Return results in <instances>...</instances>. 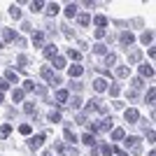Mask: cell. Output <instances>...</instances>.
<instances>
[{
	"label": "cell",
	"mask_w": 156,
	"mask_h": 156,
	"mask_svg": "<svg viewBox=\"0 0 156 156\" xmlns=\"http://www.w3.org/2000/svg\"><path fill=\"white\" fill-rule=\"evenodd\" d=\"M54 151H58L61 156H79V151L72 147V144H63V142H56L54 144Z\"/></svg>",
	"instance_id": "obj_1"
},
{
	"label": "cell",
	"mask_w": 156,
	"mask_h": 156,
	"mask_svg": "<svg viewBox=\"0 0 156 156\" xmlns=\"http://www.w3.org/2000/svg\"><path fill=\"white\" fill-rule=\"evenodd\" d=\"M40 75H42V77H44L49 84H61V77H58V75H54V70L49 68V65H44V68L40 70Z\"/></svg>",
	"instance_id": "obj_2"
},
{
	"label": "cell",
	"mask_w": 156,
	"mask_h": 156,
	"mask_svg": "<svg viewBox=\"0 0 156 156\" xmlns=\"http://www.w3.org/2000/svg\"><path fill=\"white\" fill-rule=\"evenodd\" d=\"M124 119L128 124H137V121H140V112H137L135 107H128V110H124Z\"/></svg>",
	"instance_id": "obj_3"
},
{
	"label": "cell",
	"mask_w": 156,
	"mask_h": 156,
	"mask_svg": "<svg viewBox=\"0 0 156 156\" xmlns=\"http://www.w3.org/2000/svg\"><path fill=\"white\" fill-rule=\"evenodd\" d=\"M124 142H126V147H130V149L135 151V154H140V137H137V135H128V137H124Z\"/></svg>",
	"instance_id": "obj_4"
},
{
	"label": "cell",
	"mask_w": 156,
	"mask_h": 156,
	"mask_svg": "<svg viewBox=\"0 0 156 156\" xmlns=\"http://www.w3.org/2000/svg\"><path fill=\"white\" fill-rule=\"evenodd\" d=\"M54 98H56V105H58V107H63V105L68 103V100H70V93L65 91V89H58Z\"/></svg>",
	"instance_id": "obj_5"
},
{
	"label": "cell",
	"mask_w": 156,
	"mask_h": 156,
	"mask_svg": "<svg viewBox=\"0 0 156 156\" xmlns=\"http://www.w3.org/2000/svg\"><path fill=\"white\" fill-rule=\"evenodd\" d=\"M28 144H30V149H40V147L44 144V135H42V133H40V135H30Z\"/></svg>",
	"instance_id": "obj_6"
},
{
	"label": "cell",
	"mask_w": 156,
	"mask_h": 156,
	"mask_svg": "<svg viewBox=\"0 0 156 156\" xmlns=\"http://www.w3.org/2000/svg\"><path fill=\"white\" fill-rule=\"evenodd\" d=\"M119 40H121V44L130 47V44H133V42H135V35H133V33H130V30H124V33H121V35H119Z\"/></svg>",
	"instance_id": "obj_7"
},
{
	"label": "cell",
	"mask_w": 156,
	"mask_h": 156,
	"mask_svg": "<svg viewBox=\"0 0 156 156\" xmlns=\"http://www.w3.org/2000/svg\"><path fill=\"white\" fill-rule=\"evenodd\" d=\"M44 56L49 61L56 58V56H58V47H56V44H44Z\"/></svg>",
	"instance_id": "obj_8"
},
{
	"label": "cell",
	"mask_w": 156,
	"mask_h": 156,
	"mask_svg": "<svg viewBox=\"0 0 156 156\" xmlns=\"http://www.w3.org/2000/svg\"><path fill=\"white\" fill-rule=\"evenodd\" d=\"M77 9H79V5H77V2H68V5H65V16H68V19L77 16Z\"/></svg>",
	"instance_id": "obj_9"
},
{
	"label": "cell",
	"mask_w": 156,
	"mask_h": 156,
	"mask_svg": "<svg viewBox=\"0 0 156 156\" xmlns=\"http://www.w3.org/2000/svg\"><path fill=\"white\" fill-rule=\"evenodd\" d=\"M33 47H44V33L42 30H37V33H33Z\"/></svg>",
	"instance_id": "obj_10"
},
{
	"label": "cell",
	"mask_w": 156,
	"mask_h": 156,
	"mask_svg": "<svg viewBox=\"0 0 156 156\" xmlns=\"http://www.w3.org/2000/svg\"><path fill=\"white\" fill-rule=\"evenodd\" d=\"M93 89H96L98 93H103L105 89H107V79H103V77H98L96 82H93Z\"/></svg>",
	"instance_id": "obj_11"
},
{
	"label": "cell",
	"mask_w": 156,
	"mask_h": 156,
	"mask_svg": "<svg viewBox=\"0 0 156 156\" xmlns=\"http://www.w3.org/2000/svg\"><path fill=\"white\" fill-rule=\"evenodd\" d=\"M63 135H65V142L75 147V142H77V135H75V133H72L70 128H65V130H63Z\"/></svg>",
	"instance_id": "obj_12"
},
{
	"label": "cell",
	"mask_w": 156,
	"mask_h": 156,
	"mask_svg": "<svg viewBox=\"0 0 156 156\" xmlns=\"http://www.w3.org/2000/svg\"><path fill=\"white\" fill-rule=\"evenodd\" d=\"M2 40H5V42H12V40H16V33H14L12 28H2Z\"/></svg>",
	"instance_id": "obj_13"
},
{
	"label": "cell",
	"mask_w": 156,
	"mask_h": 156,
	"mask_svg": "<svg viewBox=\"0 0 156 156\" xmlns=\"http://www.w3.org/2000/svg\"><path fill=\"white\" fill-rule=\"evenodd\" d=\"M82 142L93 147V144H96V135H93V133H84V135H82Z\"/></svg>",
	"instance_id": "obj_14"
},
{
	"label": "cell",
	"mask_w": 156,
	"mask_h": 156,
	"mask_svg": "<svg viewBox=\"0 0 156 156\" xmlns=\"http://www.w3.org/2000/svg\"><path fill=\"white\" fill-rule=\"evenodd\" d=\"M140 75L142 77H154V68L151 65H140Z\"/></svg>",
	"instance_id": "obj_15"
},
{
	"label": "cell",
	"mask_w": 156,
	"mask_h": 156,
	"mask_svg": "<svg viewBox=\"0 0 156 156\" xmlns=\"http://www.w3.org/2000/svg\"><path fill=\"white\" fill-rule=\"evenodd\" d=\"M93 23H96L98 28H105V26H107V16H103V14H98V16H93Z\"/></svg>",
	"instance_id": "obj_16"
},
{
	"label": "cell",
	"mask_w": 156,
	"mask_h": 156,
	"mask_svg": "<svg viewBox=\"0 0 156 156\" xmlns=\"http://www.w3.org/2000/svg\"><path fill=\"white\" fill-rule=\"evenodd\" d=\"M9 133H12V126H9V124H2V126H0V140L9 137Z\"/></svg>",
	"instance_id": "obj_17"
},
{
	"label": "cell",
	"mask_w": 156,
	"mask_h": 156,
	"mask_svg": "<svg viewBox=\"0 0 156 156\" xmlns=\"http://www.w3.org/2000/svg\"><path fill=\"white\" fill-rule=\"evenodd\" d=\"M68 72H70V79H72V77H79V75L84 72V68H82V65H70V70H68Z\"/></svg>",
	"instance_id": "obj_18"
},
{
	"label": "cell",
	"mask_w": 156,
	"mask_h": 156,
	"mask_svg": "<svg viewBox=\"0 0 156 156\" xmlns=\"http://www.w3.org/2000/svg\"><path fill=\"white\" fill-rule=\"evenodd\" d=\"M26 65H28V56L21 54L19 58H16V68H19V70H26Z\"/></svg>",
	"instance_id": "obj_19"
},
{
	"label": "cell",
	"mask_w": 156,
	"mask_h": 156,
	"mask_svg": "<svg viewBox=\"0 0 156 156\" xmlns=\"http://www.w3.org/2000/svg\"><path fill=\"white\" fill-rule=\"evenodd\" d=\"M23 96H26V93H23V89H14V91H12V100H14V103H21V100H23Z\"/></svg>",
	"instance_id": "obj_20"
},
{
	"label": "cell",
	"mask_w": 156,
	"mask_h": 156,
	"mask_svg": "<svg viewBox=\"0 0 156 156\" xmlns=\"http://www.w3.org/2000/svg\"><path fill=\"white\" fill-rule=\"evenodd\" d=\"M140 58H142V51H140V49H135V51H130V56H128V63L133 65V63H137Z\"/></svg>",
	"instance_id": "obj_21"
},
{
	"label": "cell",
	"mask_w": 156,
	"mask_h": 156,
	"mask_svg": "<svg viewBox=\"0 0 156 156\" xmlns=\"http://www.w3.org/2000/svg\"><path fill=\"white\" fill-rule=\"evenodd\" d=\"M77 21H79V26H89L91 23V14H77Z\"/></svg>",
	"instance_id": "obj_22"
},
{
	"label": "cell",
	"mask_w": 156,
	"mask_h": 156,
	"mask_svg": "<svg viewBox=\"0 0 156 156\" xmlns=\"http://www.w3.org/2000/svg\"><path fill=\"white\" fill-rule=\"evenodd\" d=\"M58 2H49V5H47V14H51V16H56V14H58Z\"/></svg>",
	"instance_id": "obj_23"
},
{
	"label": "cell",
	"mask_w": 156,
	"mask_h": 156,
	"mask_svg": "<svg viewBox=\"0 0 156 156\" xmlns=\"http://www.w3.org/2000/svg\"><path fill=\"white\" fill-rule=\"evenodd\" d=\"M82 103H84V100H82V98H79V96H72V100H70V103H68V105H70L72 110H79V107H82Z\"/></svg>",
	"instance_id": "obj_24"
},
{
	"label": "cell",
	"mask_w": 156,
	"mask_h": 156,
	"mask_svg": "<svg viewBox=\"0 0 156 156\" xmlns=\"http://www.w3.org/2000/svg\"><path fill=\"white\" fill-rule=\"evenodd\" d=\"M124 137H126L124 128H112V140H124Z\"/></svg>",
	"instance_id": "obj_25"
},
{
	"label": "cell",
	"mask_w": 156,
	"mask_h": 156,
	"mask_svg": "<svg viewBox=\"0 0 156 156\" xmlns=\"http://www.w3.org/2000/svg\"><path fill=\"white\" fill-rule=\"evenodd\" d=\"M9 16H12V19H21V9H19V5H9Z\"/></svg>",
	"instance_id": "obj_26"
},
{
	"label": "cell",
	"mask_w": 156,
	"mask_h": 156,
	"mask_svg": "<svg viewBox=\"0 0 156 156\" xmlns=\"http://www.w3.org/2000/svg\"><path fill=\"white\" fill-rule=\"evenodd\" d=\"M140 40H142V44H149L151 40H154V33H151V30H144L142 35H140Z\"/></svg>",
	"instance_id": "obj_27"
},
{
	"label": "cell",
	"mask_w": 156,
	"mask_h": 156,
	"mask_svg": "<svg viewBox=\"0 0 156 156\" xmlns=\"http://www.w3.org/2000/svg\"><path fill=\"white\" fill-rule=\"evenodd\" d=\"M54 61V68H56V70H63L65 68V58L63 56H56V58H51Z\"/></svg>",
	"instance_id": "obj_28"
},
{
	"label": "cell",
	"mask_w": 156,
	"mask_h": 156,
	"mask_svg": "<svg viewBox=\"0 0 156 156\" xmlns=\"http://www.w3.org/2000/svg\"><path fill=\"white\" fill-rule=\"evenodd\" d=\"M23 112H26V114H37V107H35V103H26V105H23Z\"/></svg>",
	"instance_id": "obj_29"
},
{
	"label": "cell",
	"mask_w": 156,
	"mask_h": 156,
	"mask_svg": "<svg viewBox=\"0 0 156 156\" xmlns=\"http://www.w3.org/2000/svg\"><path fill=\"white\" fill-rule=\"evenodd\" d=\"M154 98H156V89H154V86H151L149 91H147V96H144V100H147V103H149V105H154Z\"/></svg>",
	"instance_id": "obj_30"
},
{
	"label": "cell",
	"mask_w": 156,
	"mask_h": 156,
	"mask_svg": "<svg viewBox=\"0 0 156 156\" xmlns=\"http://www.w3.org/2000/svg\"><path fill=\"white\" fill-rule=\"evenodd\" d=\"M114 63H117V54L107 51V54H105V65H114Z\"/></svg>",
	"instance_id": "obj_31"
},
{
	"label": "cell",
	"mask_w": 156,
	"mask_h": 156,
	"mask_svg": "<svg viewBox=\"0 0 156 156\" xmlns=\"http://www.w3.org/2000/svg\"><path fill=\"white\" fill-rule=\"evenodd\" d=\"M5 79L9 82V84H12V82H19V77H16V72H14V70H7L5 72Z\"/></svg>",
	"instance_id": "obj_32"
},
{
	"label": "cell",
	"mask_w": 156,
	"mask_h": 156,
	"mask_svg": "<svg viewBox=\"0 0 156 156\" xmlns=\"http://www.w3.org/2000/svg\"><path fill=\"white\" fill-rule=\"evenodd\" d=\"M128 75H130V68H126V65L117 68V77H128Z\"/></svg>",
	"instance_id": "obj_33"
},
{
	"label": "cell",
	"mask_w": 156,
	"mask_h": 156,
	"mask_svg": "<svg viewBox=\"0 0 156 156\" xmlns=\"http://www.w3.org/2000/svg\"><path fill=\"white\" fill-rule=\"evenodd\" d=\"M47 119H49L51 124H58V121H61V112H49V117H47Z\"/></svg>",
	"instance_id": "obj_34"
},
{
	"label": "cell",
	"mask_w": 156,
	"mask_h": 156,
	"mask_svg": "<svg viewBox=\"0 0 156 156\" xmlns=\"http://www.w3.org/2000/svg\"><path fill=\"white\" fill-rule=\"evenodd\" d=\"M26 91H35V82H33V79H26V82H23V93Z\"/></svg>",
	"instance_id": "obj_35"
},
{
	"label": "cell",
	"mask_w": 156,
	"mask_h": 156,
	"mask_svg": "<svg viewBox=\"0 0 156 156\" xmlns=\"http://www.w3.org/2000/svg\"><path fill=\"white\" fill-rule=\"evenodd\" d=\"M93 51H96V54H103V56H105V54H107V47L98 42V44H93Z\"/></svg>",
	"instance_id": "obj_36"
},
{
	"label": "cell",
	"mask_w": 156,
	"mask_h": 156,
	"mask_svg": "<svg viewBox=\"0 0 156 156\" xmlns=\"http://www.w3.org/2000/svg\"><path fill=\"white\" fill-rule=\"evenodd\" d=\"M19 133H21V135H30V133H33V128H30L28 124H21V126H19Z\"/></svg>",
	"instance_id": "obj_37"
},
{
	"label": "cell",
	"mask_w": 156,
	"mask_h": 156,
	"mask_svg": "<svg viewBox=\"0 0 156 156\" xmlns=\"http://www.w3.org/2000/svg\"><path fill=\"white\" fill-rule=\"evenodd\" d=\"M119 93H121V86H119V84H112V86H110V96H112V98H117Z\"/></svg>",
	"instance_id": "obj_38"
},
{
	"label": "cell",
	"mask_w": 156,
	"mask_h": 156,
	"mask_svg": "<svg viewBox=\"0 0 156 156\" xmlns=\"http://www.w3.org/2000/svg\"><path fill=\"white\" fill-rule=\"evenodd\" d=\"M130 84H133V89H142L144 82H142V77H133V79H130Z\"/></svg>",
	"instance_id": "obj_39"
},
{
	"label": "cell",
	"mask_w": 156,
	"mask_h": 156,
	"mask_svg": "<svg viewBox=\"0 0 156 156\" xmlns=\"http://www.w3.org/2000/svg\"><path fill=\"white\" fill-rule=\"evenodd\" d=\"M68 58L79 61V58H82V54H79V51H75V49H68Z\"/></svg>",
	"instance_id": "obj_40"
},
{
	"label": "cell",
	"mask_w": 156,
	"mask_h": 156,
	"mask_svg": "<svg viewBox=\"0 0 156 156\" xmlns=\"http://www.w3.org/2000/svg\"><path fill=\"white\" fill-rule=\"evenodd\" d=\"M103 154L105 156H114V147H112V144H103Z\"/></svg>",
	"instance_id": "obj_41"
},
{
	"label": "cell",
	"mask_w": 156,
	"mask_h": 156,
	"mask_svg": "<svg viewBox=\"0 0 156 156\" xmlns=\"http://www.w3.org/2000/svg\"><path fill=\"white\" fill-rule=\"evenodd\" d=\"M42 7H44V2H40V0H35V2H30V9H33V12H40Z\"/></svg>",
	"instance_id": "obj_42"
},
{
	"label": "cell",
	"mask_w": 156,
	"mask_h": 156,
	"mask_svg": "<svg viewBox=\"0 0 156 156\" xmlns=\"http://www.w3.org/2000/svg\"><path fill=\"white\" fill-rule=\"evenodd\" d=\"M105 33H107L105 28H96V33H93V35H96V40H103V37H105Z\"/></svg>",
	"instance_id": "obj_43"
},
{
	"label": "cell",
	"mask_w": 156,
	"mask_h": 156,
	"mask_svg": "<svg viewBox=\"0 0 156 156\" xmlns=\"http://www.w3.org/2000/svg\"><path fill=\"white\" fill-rule=\"evenodd\" d=\"M7 89H9V82H7V79H0V93L7 91Z\"/></svg>",
	"instance_id": "obj_44"
},
{
	"label": "cell",
	"mask_w": 156,
	"mask_h": 156,
	"mask_svg": "<svg viewBox=\"0 0 156 156\" xmlns=\"http://www.w3.org/2000/svg\"><path fill=\"white\" fill-rule=\"evenodd\" d=\"M35 93H37V96H47V89L44 86H35Z\"/></svg>",
	"instance_id": "obj_45"
},
{
	"label": "cell",
	"mask_w": 156,
	"mask_h": 156,
	"mask_svg": "<svg viewBox=\"0 0 156 156\" xmlns=\"http://www.w3.org/2000/svg\"><path fill=\"white\" fill-rule=\"evenodd\" d=\"M144 133H147V137H149V142H154V128H149V130L144 128Z\"/></svg>",
	"instance_id": "obj_46"
},
{
	"label": "cell",
	"mask_w": 156,
	"mask_h": 156,
	"mask_svg": "<svg viewBox=\"0 0 156 156\" xmlns=\"http://www.w3.org/2000/svg\"><path fill=\"white\" fill-rule=\"evenodd\" d=\"M77 124H82V126L86 124V114H77Z\"/></svg>",
	"instance_id": "obj_47"
},
{
	"label": "cell",
	"mask_w": 156,
	"mask_h": 156,
	"mask_svg": "<svg viewBox=\"0 0 156 156\" xmlns=\"http://www.w3.org/2000/svg\"><path fill=\"white\" fill-rule=\"evenodd\" d=\"M114 154H117V156H128V154H126L124 149H117V147H114Z\"/></svg>",
	"instance_id": "obj_48"
},
{
	"label": "cell",
	"mask_w": 156,
	"mask_h": 156,
	"mask_svg": "<svg viewBox=\"0 0 156 156\" xmlns=\"http://www.w3.org/2000/svg\"><path fill=\"white\" fill-rule=\"evenodd\" d=\"M44 156H56V154H54V151H47V154Z\"/></svg>",
	"instance_id": "obj_49"
},
{
	"label": "cell",
	"mask_w": 156,
	"mask_h": 156,
	"mask_svg": "<svg viewBox=\"0 0 156 156\" xmlns=\"http://www.w3.org/2000/svg\"><path fill=\"white\" fill-rule=\"evenodd\" d=\"M0 103H2V93H0Z\"/></svg>",
	"instance_id": "obj_50"
},
{
	"label": "cell",
	"mask_w": 156,
	"mask_h": 156,
	"mask_svg": "<svg viewBox=\"0 0 156 156\" xmlns=\"http://www.w3.org/2000/svg\"><path fill=\"white\" fill-rule=\"evenodd\" d=\"M0 47H2V42H0Z\"/></svg>",
	"instance_id": "obj_51"
}]
</instances>
